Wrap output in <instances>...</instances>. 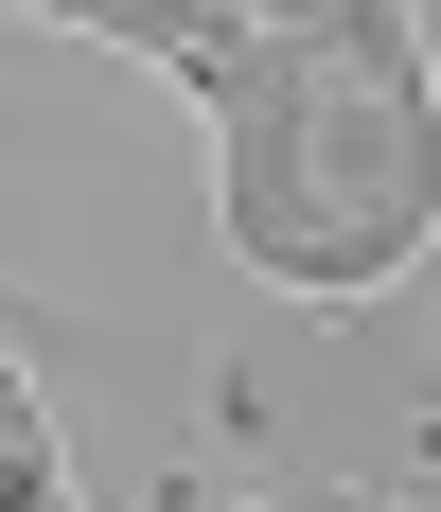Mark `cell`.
Here are the masks:
<instances>
[{"mask_svg":"<svg viewBox=\"0 0 441 512\" xmlns=\"http://www.w3.org/2000/svg\"><path fill=\"white\" fill-rule=\"evenodd\" d=\"M159 53L230 142V248L300 301H353L441 230V71L406 0H36Z\"/></svg>","mask_w":441,"mask_h":512,"instance_id":"1","label":"cell"},{"mask_svg":"<svg viewBox=\"0 0 441 512\" xmlns=\"http://www.w3.org/2000/svg\"><path fill=\"white\" fill-rule=\"evenodd\" d=\"M0 512H71V460H53V407L18 354H0Z\"/></svg>","mask_w":441,"mask_h":512,"instance_id":"2","label":"cell"}]
</instances>
